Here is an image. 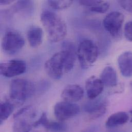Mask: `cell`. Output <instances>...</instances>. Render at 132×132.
Instances as JSON below:
<instances>
[{
	"label": "cell",
	"instance_id": "10",
	"mask_svg": "<svg viewBox=\"0 0 132 132\" xmlns=\"http://www.w3.org/2000/svg\"><path fill=\"white\" fill-rule=\"evenodd\" d=\"M107 109V102L101 98L91 99L86 102L84 106V111L87 113L91 118L96 119L102 116Z\"/></svg>",
	"mask_w": 132,
	"mask_h": 132
},
{
	"label": "cell",
	"instance_id": "8",
	"mask_svg": "<svg viewBox=\"0 0 132 132\" xmlns=\"http://www.w3.org/2000/svg\"><path fill=\"white\" fill-rule=\"evenodd\" d=\"M26 64L20 60H12L0 64L1 74L7 78H11L23 74L26 71Z\"/></svg>",
	"mask_w": 132,
	"mask_h": 132
},
{
	"label": "cell",
	"instance_id": "25",
	"mask_svg": "<svg viewBox=\"0 0 132 132\" xmlns=\"http://www.w3.org/2000/svg\"><path fill=\"white\" fill-rule=\"evenodd\" d=\"M130 113L131 114V115H132V110H131V111H130ZM130 122H132V118H131V121H130Z\"/></svg>",
	"mask_w": 132,
	"mask_h": 132
},
{
	"label": "cell",
	"instance_id": "19",
	"mask_svg": "<svg viewBox=\"0 0 132 132\" xmlns=\"http://www.w3.org/2000/svg\"><path fill=\"white\" fill-rule=\"evenodd\" d=\"M14 110V106L11 103L5 101L1 103L0 124L2 125L12 114Z\"/></svg>",
	"mask_w": 132,
	"mask_h": 132
},
{
	"label": "cell",
	"instance_id": "21",
	"mask_svg": "<svg viewBox=\"0 0 132 132\" xmlns=\"http://www.w3.org/2000/svg\"><path fill=\"white\" fill-rule=\"evenodd\" d=\"M109 7L110 4L107 2L102 1L97 5L89 8V10L90 11L95 13H104L109 10Z\"/></svg>",
	"mask_w": 132,
	"mask_h": 132
},
{
	"label": "cell",
	"instance_id": "18",
	"mask_svg": "<svg viewBox=\"0 0 132 132\" xmlns=\"http://www.w3.org/2000/svg\"><path fill=\"white\" fill-rule=\"evenodd\" d=\"M12 9L14 12L30 15L34 12V3L32 0H18Z\"/></svg>",
	"mask_w": 132,
	"mask_h": 132
},
{
	"label": "cell",
	"instance_id": "27",
	"mask_svg": "<svg viewBox=\"0 0 132 132\" xmlns=\"http://www.w3.org/2000/svg\"></svg>",
	"mask_w": 132,
	"mask_h": 132
},
{
	"label": "cell",
	"instance_id": "5",
	"mask_svg": "<svg viewBox=\"0 0 132 132\" xmlns=\"http://www.w3.org/2000/svg\"><path fill=\"white\" fill-rule=\"evenodd\" d=\"M25 40L23 36L16 31H7L3 38L2 48L8 55H14L24 47Z\"/></svg>",
	"mask_w": 132,
	"mask_h": 132
},
{
	"label": "cell",
	"instance_id": "2",
	"mask_svg": "<svg viewBox=\"0 0 132 132\" xmlns=\"http://www.w3.org/2000/svg\"><path fill=\"white\" fill-rule=\"evenodd\" d=\"M40 20L51 42L57 43L65 38L66 24L57 14L48 10L44 11L41 14Z\"/></svg>",
	"mask_w": 132,
	"mask_h": 132
},
{
	"label": "cell",
	"instance_id": "24",
	"mask_svg": "<svg viewBox=\"0 0 132 132\" xmlns=\"http://www.w3.org/2000/svg\"><path fill=\"white\" fill-rule=\"evenodd\" d=\"M18 0H0L1 5H8Z\"/></svg>",
	"mask_w": 132,
	"mask_h": 132
},
{
	"label": "cell",
	"instance_id": "4",
	"mask_svg": "<svg viewBox=\"0 0 132 132\" xmlns=\"http://www.w3.org/2000/svg\"><path fill=\"white\" fill-rule=\"evenodd\" d=\"M34 84L24 79H16L12 81L9 89V96L17 103L25 102L34 93Z\"/></svg>",
	"mask_w": 132,
	"mask_h": 132
},
{
	"label": "cell",
	"instance_id": "7",
	"mask_svg": "<svg viewBox=\"0 0 132 132\" xmlns=\"http://www.w3.org/2000/svg\"><path fill=\"white\" fill-rule=\"evenodd\" d=\"M79 112V106L74 102L63 100L57 102L54 106L55 116L58 121L62 122L75 117Z\"/></svg>",
	"mask_w": 132,
	"mask_h": 132
},
{
	"label": "cell",
	"instance_id": "16",
	"mask_svg": "<svg viewBox=\"0 0 132 132\" xmlns=\"http://www.w3.org/2000/svg\"><path fill=\"white\" fill-rule=\"evenodd\" d=\"M129 119L128 114L124 112H119L111 115L106 120L105 126L108 129H112L127 123Z\"/></svg>",
	"mask_w": 132,
	"mask_h": 132
},
{
	"label": "cell",
	"instance_id": "20",
	"mask_svg": "<svg viewBox=\"0 0 132 132\" xmlns=\"http://www.w3.org/2000/svg\"><path fill=\"white\" fill-rule=\"evenodd\" d=\"M73 0H47L48 5L52 8L62 10L67 9L72 4Z\"/></svg>",
	"mask_w": 132,
	"mask_h": 132
},
{
	"label": "cell",
	"instance_id": "26",
	"mask_svg": "<svg viewBox=\"0 0 132 132\" xmlns=\"http://www.w3.org/2000/svg\"><path fill=\"white\" fill-rule=\"evenodd\" d=\"M131 87H132V82H131Z\"/></svg>",
	"mask_w": 132,
	"mask_h": 132
},
{
	"label": "cell",
	"instance_id": "11",
	"mask_svg": "<svg viewBox=\"0 0 132 132\" xmlns=\"http://www.w3.org/2000/svg\"><path fill=\"white\" fill-rule=\"evenodd\" d=\"M85 89L88 98L94 99L97 98L103 92L104 84L100 79L92 76L85 82Z\"/></svg>",
	"mask_w": 132,
	"mask_h": 132
},
{
	"label": "cell",
	"instance_id": "3",
	"mask_svg": "<svg viewBox=\"0 0 132 132\" xmlns=\"http://www.w3.org/2000/svg\"><path fill=\"white\" fill-rule=\"evenodd\" d=\"M77 54L82 68L87 69L96 61L99 55L98 47L93 41L84 40L79 44Z\"/></svg>",
	"mask_w": 132,
	"mask_h": 132
},
{
	"label": "cell",
	"instance_id": "12",
	"mask_svg": "<svg viewBox=\"0 0 132 132\" xmlns=\"http://www.w3.org/2000/svg\"><path fill=\"white\" fill-rule=\"evenodd\" d=\"M84 95V90L78 84H69L66 86L61 93V98L64 101L76 102L80 101Z\"/></svg>",
	"mask_w": 132,
	"mask_h": 132
},
{
	"label": "cell",
	"instance_id": "23",
	"mask_svg": "<svg viewBox=\"0 0 132 132\" xmlns=\"http://www.w3.org/2000/svg\"><path fill=\"white\" fill-rule=\"evenodd\" d=\"M119 2L125 10L132 13V0H119Z\"/></svg>",
	"mask_w": 132,
	"mask_h": 132
},
{
	"label": "cell",
	"instance_id": "1",
	"mask_svg": "<svg viewBox=\"0 0 132 132\" xmlns=\"http://www.w3.org/2000/svg\"><path fill=\"white\" fill-rule=\"evenodd\" d=\"M63 50L55 54L45 63L47 74L54 80L61 78L70 71L75 66L77 57L75 45L70 42H64Z\"/></svg>",
	"mask_w": 132,
	"mask_h": 132
},
{
	"label": "cell",
	"instance_id": "15",
	"mask_svg": "<svg viewBox=\"0 0 132 132\" xmlns=\"http://www.w3.org/2000/svg\"><path fill=\"white\" fill-rule=\"evenodd\" d=\"M27 37L30 46L32 48H37L42 43L43 29L38 26H32L28 30Z\"/></svg>",
	"mask_w": 132,
	"mask_h": 132
},
{
	"label": "cell",
	"instance_id": "22",
	"mask_svg": "<svg viewBox=\"0 0 132 132\" xmlns=\"http://www.w3.org/2000/svg\"><path fill=\"white\" fill-rule=\"evenodd\" d=\"M124 35L128 40L132 42V21L127 22L125 25Z\"/></svg>",
	"mask_w": 132,
	"mask_h": 132
},
{
	"label": "cell",
	"instance_id": "6",
	"mask_svg": "<svg viewBox=\"0 0 132 132\" xmlns=\"http://www.w3.org/2000/svg\"><path fill=\"white\" fill-rule=\"evenodd\" d=\"M125 21L124 15L119 11H112L108 14L103 21L105 29L113 37H117L121 33Z\"/></svg>",
	"mask_w": 132,
	"mask_h": 132
},
{
	"label": "cell",
	"instance_id": "14",
	"mask_svg": "<svg viewBox=\"0 0 132 132\" xmlns=\"http://www.w3.org/2000/svg\"><path fill=\"white\" fill-rule=\"evenodd\" d=\"M118 64L121 75L125 77L132 76V53L126 52L121 54L118 59Z\"/></svg>",
	"mask_w": 132,
	"mask_h": 132
},
{
	"label": "cell",
	"instance_id": "13",
	"mask_svg": "<svg viewBox=\"0 0 132 132\" xmlns=\"http://www.w3.org/2000/svg\"><path fill=\"white\" fill-rule=\"evenodd\" d=\"M40 126L44 127L46 129L54 132H63L66 130V125L62 121L59 122L50 121L47 118L46 114L43 113L40 118L34 123V128Z\"/></svg>",
	"mask_w": 132,
	"mask_h": 132
},
{
	"label": "cell",
	"instance_id": "17",
	"mask_svg": "<svg viewBox=\"0 0 132 132\" xmlns=\"http://www.w3.org/2000/svg\"><path fill=\"white\" fill-rule=\"evenodd\" d=\"M100 79L104 85L108 87L116 86L118 82L117 73L112 66H106L103 69L100 75Z\"/></svg>",
	"mask_w": 132,
	"mask_h": 132
},
{
	"label": "cell",
	"instance_id": "9",
	"mask_svg": "<svg viewBox=\"0 0 132 132\" xmlns=\"http://www.w3.org/2000/svg\"><path fill=\"white\" fill-rule=\"evenodd\" d=\"M27 108V106L24 107L20 109L18 112H16L13 118L15 119L13 126V130L14 132H29L33 128L34 123H31L27 118L30 117H34L35 113L31 112V109L28 112L25 118V111Z\"/></svg>",
	"mask_w": 132,
	"mask_h": 132
}]
</instances>
